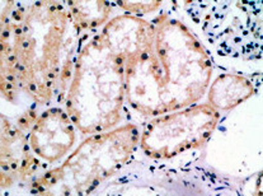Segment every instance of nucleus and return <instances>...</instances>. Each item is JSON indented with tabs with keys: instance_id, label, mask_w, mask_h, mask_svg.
Segmentation results:
<instances>
[{
	"instance_id": "f257e3e1",
	"label": "nucleus",
	"mask_w": 263,
	"mask_h": 196,
	"mask_svg": "<svg viewBox=\"0 0 263 196\" xmlns=\"http://www.w3.org/2000/svg\"><path fill=\"white\" fill-rule=\"evenodd\" d=\"M83 40L66 4L17 3L0 34V96L13 103L23 93L41 106L64 101Z\"/></svg>"
},
{
	"instance_id": "f03ea898",
	"label": "nucleus",
	"mask_w": 263,
	"mask_h": 196,
	"mask_svg": "<svg viewBox=\"0 0 263 196\" xmlns=\"http://www.w3.org/2000/svg\"><path fill=\"white\" fill-rule=\"evenodd\" d=\"M152 22L147 46L125 66V101L146 117L193 106L213 78L210 55L189 27L167 14Z\"/></svg>"
},
{
	"instance_id": "7ed1b4c3",
	"label": "nucleus",
	"mask_w": 263,
	"mask_h": 196,
	"mask_svg": "<svg viewBox=\"0 0 263 196\" xmlns=\"http://www.w3.org/2000/svg\"><path fill=\"white\" fill-rule=\"evenodd\" d=\"M125 66L99 31L83 40L64 97V110L83 135L120 126L126 102Z\"/></svg>"
},
{
	"instance_id": "20e7f679",
	"label": "nucleus",
	"mask_w": 263,
	"mask_h": 196,
	"mask_svg": "<svg viewBox=\"0 0 263 196\" xmlns=\"http://www.w3.org/2000/svg\"><path fill=\"white\" fill-rule=\"evenodd\" d=\"M135 123L89 135L58 167L31 182L33 196H89L130 161L139 146Z\"/></svg>"
},
{
	"instance_id": "39448f33",
	"label": "nucleus",
	"mask_w": 263,
	"mask_h": 196,
	"mask_svg": "<svg viewBox=\"0 0 263 196\" xmlns=\"http://www.w3.org/2000/svg\"><path fill=\"white\" fill-rule=\"evenodd\" d=\"M220 112L209 103L153 117L140 133L139 146L153 159H171L203 147L215 131Z\"/></svg>"
},
{
	"instance_id": "423d86ee",
	"label": "nucleus",
	"mask_w": 263,
	"mask_h": 196,
	"mask_svg": "<svg viewBox=\"0 0 263 196\" xmlns=\"http://www.w3.org/2000/svg\"><path fill=\"white\" fill-rule=\"evenodd\" d=\"M32 154L46 163H56L70 154L77 141V128L61 107L37 114L26 133Z\"/></svg>"
},
{
	"instance_id": "0eeeda50",
	"label": "nucleus",
	"mask_w": 263,
	"mask_h": 196,
	"mask_svg": "<svg viewBox=\"0 0 263 196\" xmlns=\"http://www.w3.org/2000/svg\"><path fill=\"white\" fill-rule=\"evenodd\" d=\"M39 168L40 161L32 154L26 134L0 112V171L15 181L33 176Z\"/></svg>"
},
{
	"instance_id": "6e6552de",
	"label": "nucleus",
	"mask_w": 263,
	"mask_h": 196,
	"mask_svg": "<svg viewBox=\"0 0 263 196\" xmlns=\"http://www.w3.org/2000/svg\"><path fill=\"white\" fill-rule=\"evenodd\" d=\"M208 103L216 111H230L256 93V87L248 78L239 74H221L210 83Z\"/></svg>"
},
{
	"instance_id": "1a4fd4ad",
	"label": "nucleus",
	"mask_w": 263,
	"mask_h": 196,
	"mask_svg": "<svg viewBox=\"0 0 263 196\" xmlns=\"http://www.w3.org/2000/svg\"><path fill=\"white\" fill-rule=\"evenodd\" d=\"M66 8L70 14L71 22L77 31L85 37L88 33H95L111 20L112 4L109 2H66Z\"/></svg>"
},
{
	"instance_id": "9d476101",
	"label": "nucleus",
	"mask_w": 263,
	"mask_h": 196,
	"mask_svg": "<svg viewBox=\"0 0 263 196\" xmlns=\"http://www.w3.org/2000/svg\"><path fill=\"white\" fill-rule=\"evenodd\" d=\"M163 2H117V5L122 8L127 14L140 17L141 14H149L155 12L162 5Z\"/></svg>"
},
{
	"instance_id": "9b49d317",
	"label": "nucleus",
	"mask_w": 263,
	"mask_h": 196,
	"mask_svg": "<svg viewBox=\"0 0 263 196\" xmlns=\"http://www.w3.org/2000/svg\"><path fill=\"white\" fill-rule=\"evenodd\" d=\"M17 7V2H10V0H3L0 2V34H2L3 28L9 21L13 10Z\"/></svg>"
},
{
	"instance_id": "f8f14e48",
	"label": "nucleus",
	"mask_w": 263,
	"mask_h": 196,
	"mask_svg": "<svg viewBox=\"0 0 263 196\" xmlns=\"http://www.w3.org/2000/svg\"><path fill=\"white\" fill-rule=\"evenodd\" d=\"M0 196H2V195H0Z\"/></svg>"
}]
</instances>
